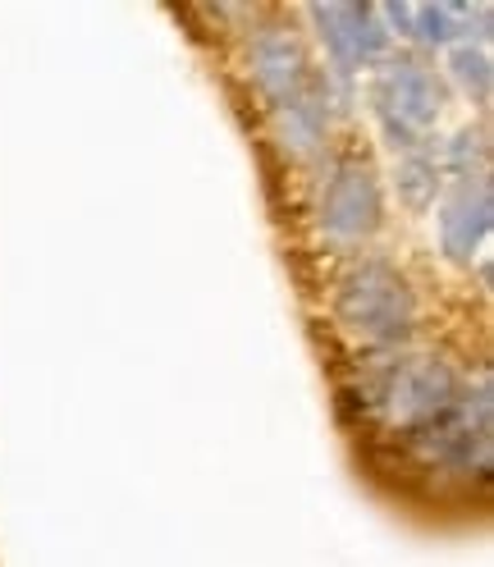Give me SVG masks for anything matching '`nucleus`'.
<instances>
[{
  "label": "nucleus",
  "mask_w": 494,
  "mask_h": 567,
  "mask_svg": "<svg viewBox=\"0 0 494 567\" xmlns=\"http://www.w3.org/2000/svg\"><path fill=\"white\" fill-rule=\"evenodd\" d=\"M339 321L371 343H399L416 326L408 279L390 261H362L339 284Z\"/></svg>",
  "instance_id": "obj_1"
},
{
  "label": "nucleus",
  "mask_w": 494,
  "mask_h": 567,
  "mask_svg": "<svg viewBox=\"0 0 494 567\" xmlns=\"http://www.w3.org/2000/svg\"><path fill=\"white\" fill-rule=\"evenodd\" d=\"M490 375H481L476 394L453 399L435 421L421 425L416 449L431 457V463L457 467V472H485L490 467Z\"/></svg>",
  "instance_id": "obj_2"
},
{
  "label": "nucleus",
  "mask_w": 494,
  "mask_h": 567,
  "mask_svg": "<svg viewBox=\"0 0 494 567\" xmlns=\"http://www.w3.org/2000/svg\"><path fill=\"white\" fill-rule=\"evenodd\" d=\"M375 115L384 124L390 147H412L421 128H431L440 115V87L426 69L416 64H394L384 69V79L375 87Z\"/></svg>",
  "instance_id": "obj_3"
},
{
  "label": "nucleus",
  "mask_w": 494,
  "mask_h": 567,
  "mask_svg": "<svg viewBox=\"0 0 494 567\" xmlns=\"http://www.w3.org/2000/svg\"><path fill=\"white\" fill-rule=\"evenodd\" d=\"M457 399V380L444 362H408L399 371H390L380 389V408L394 425H426L435 421L449 403Z\"/></svg>",
  "instance_id": "obj_4"
},
{
  "label": "nucleus",
  "mask_w": 494,
  "mask_h": 567,
  "mask_svg": "<svg viewBox=\"0 0 494 567\" xmlns=\"http://www.w3.org/2000/svg\"><path fill=\"white\" fill-rule=\"evenodd\" d=\"M380 220L375 174L362 161H348L335 169V179L321 197V225L335 243H362Z\"/></svg>",
  "instance_id": "obj_5"
},
{
  "label": "nucleus",
  "mask_w": 494,
  "mask_h": 567,
  "mask_svg": "<svg viewBox=\"0 0 494 567\" xmlns=\"http://www.w3.org/2000/svg\"><path fill=\"white\" fill-rule=\"evenodd\" d=\"M311 19L321 23V38L339 64V74H348L352 64H375L390 47V28L380 23L375 6H316Z\"/></svg>",
  "instance_id": "obj_6"
},
{
  "label": "nucleus",
  "mask_w": 494,
  "mask_h": 567,
  "mask_svg": "<svg viewBox=\"0 0 494 567\" xmlns=\"http://www.w3.org/2000/svg\"><path fill=\"white\" fill-rule=\"evenodd\" d=\"M494 225V202H490V184L476 179V184H463L440 210V243H444V252L449 261L457 266H467L476 257V247L485 243Z\"/></svg>",
  "instance_id": "obj_7"
},
{
  "label": "nucleus",
  "mask_w": 494,
  "mask_h": 567,
  "mask_svg": "<svg viewBox=\"0 0 494 567\" xmlns=\"http://www.w3.org/2000/svg\"><path fill=\"white\" fill-rule=\"evenodd\" d=\"M253 79L257 87L275 101V111L285 101H294L302 87H307V60H302V47L289 38L285 28H266L261 38L253 42Z\"/></svg>",
  "instance_id": "obj_8"
},
{
  "label": "nucleus",
  "mask_w": 494,
  "mask_h": 567,
  "mask_svg": "<svg viewBox=\"0 0 494 567\" xmlns=\"http://www.w3.org/2000/svg\"><path fill=\"white\" fill-rule=\"evenodd\" d=\"M275 120H279V137H285V147H289L294 156H307V152L321 147L330 111H326V96H321V92H316V87H302L294 101L279 105Z\"/></svg>",
  "instance_id": "obj_9"
},
{
  "label": "nucleus",
  "mask_w": 494,
  "mask_h": 567,
  "mask_svg": "<svg viewBox=\"0 0 494 567\" xmlns=\"http://www.w3.org/2000/svg\"><path fill=\"white\" fill-rule=\"evenodd\" d=\"M476 19V6H412V38L444 47Z\"/></svg>",
  "instance_id": "obj_10"
},
{
  "label": "nucleus",
  "mask_w": 494,
  "mask_h": 567,
  "mask_svg": "<svg viewBox=\"0 0 494 567\" xmlns=\"http://www.w3.org/2000/svg\"><path fill=\"white\" fill-rule=\"evenodd\" d=\"M449 69H453V79L463 83L476 101H490V55L481 51V47H457L453 55H449Z\"/></svg>",
  "instance_id": "obj_11"
},
{
  "label": "nucleus",
  "mask_w": 494,
  "mask_h": 567,
  "mask_svg": "<svg viewBox=\"0 0 494 567\" xmlns=\"http://www.w3.org/2000/svg\"><path fill=\"white\" fill-rule=\"evenodd\" d=\"M399 197H403L412 210L431 206V197H435V161L408 156V161L399 165Z\"/></svg>",
  "instance_id": "obj_12"
}]
</instances>
